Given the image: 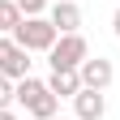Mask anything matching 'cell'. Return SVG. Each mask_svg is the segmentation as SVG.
<instances>
[{
  "mask_svg": "<svg viewBox=\"0 0 120 120\" xmlns=\"http://www.w3.org/2000/svg\"><path fill=\"white\" fill-rule=\"evenodd\" d=\"M56 39H60V30H56L47 17H22V26L13 30V43L26 47V52H52Z\"/></svg>",
  "mask_w": 120,
  "mask_h": 120,
  "instance_id": "obj_1",
  "label": "cell"
},
{
  "mask_svg": "<svg viewBox=\"0 0 120 120\" xmlns=\"http://www.w3.org/2000/svg\"><path fill=\"white\" fill-rule=\"evenodd\" d=\"M90 56V43L82 34H60L56 47L47 52V64L52 69H82V60Z\"/></svg>",
  "mask_w": 120,
  "mask_h": 120,
  "instance_id": "obj_2",
  "label": "cell"
},
{
  "mask_svg": "<svg viewBox=\"0 0 120 120\" xmlns=\"http://www.w3.org/2000/svg\"><path fill=\"white\" fill-rule=\"evenodd\" d=\"M0 77H9V82L30 77V52L17 47L13 39H0Z\"/></svg>",
  "mask_w": 120,
  "mask_h": 120,
  "instance_id": "obj_3",
  "label": "cell"
},
{
  "mask_svg": "<svg viewBox=\"0 0 120 120\" xmlns=\"http://www.w3.org/2000/svg\"><path fill=\"white\" fill-rule=\"evenodd\" d=\"M77 77H82V86L86 90H107L112 86V77H116V69H112V60H103V56H94V60H82V69H77Z\"/></svg>",
  "mask_w": 120,
  "mask_h": 120,
  "instance_id": "obj_4",
  "label": "cell"
},
{
  "mask_svg": "<svg viewBox=\"0 0 120 120\" xmlns=\"http://www.w3.org/2000/svg\"><path fill=\"white\" fill-rule=\"evenodd\" d=\"M73 107H77V120H103V112H107V99H103V90H77L73 94Z\"/></svg>",
  "mask_w": 120,
  "mask_h": 120,
  "instance_id": "obj_5",
  "label": "cell"
},
{
  "mask_svg": "<svg viewBox=\"0 0 120 120\" xmlns=\"http://www.w3.org/2000/svg\"><path fill=\"white\" fill-rule=\"evenodd\" d=\"M60 34H77V26H82V9L73 4V0H60V4H52V17H47Z\"/></svg>",
  "mask_w": 120,
  "mask_h": 120,
  "instance_id": "obj_6",
  "label": "cell"
},
{
  "mask_svg": "<svg viewBox=\"0 0 120 120\" xmlns=\"http://www.w3.org/2000/svg\"><path fill=\"white\" fill-rule=\"evenodd\" d=\"M47 90L56 99H73L82 90V77H77V69H52V77H47Z\"/></svg>",
  "mask_w": 120,
  "mask_h": 120,
  "instance_id": "obj_7",
  "label": "cell"
},
{
  "mask_svg": "<svg viewBox=\"0 0 120 120\" xmlns=\"http://www.w3.org/2000/svg\"><path fill=\"white\" fill-rule=\"evenodd\" d=\"M43 90H47V82H39V77H22V82H13V99H17L22 107H30Z\"/></svg>",
  "mask_w": 120,
  "mask_h": 120,
  "instance_id": "obj_8",
  "label": "cell"
},
{
  "mask_svg": "<svg viewBox=\"0 0 120 120\" xmlns=\"http://www.w3.org/2000/svg\"><path fill=\"white\" fill-rule=\"evenodd\" d=\"M30 116H34V120H56V112H60V99L52 94V90H43V94L34 99V103H30V107H26Z\"/></svg>",
  "mask_w": 120,
  "mask_h": 120,
  "instance_id": "obj_9",
  "label": "cell"
},
{
  "mask_svg": "<svg viewBox=\"0 0 120 120\" xmlns=\"http://www.w3.org/2000/svg\"><path fill=\"white\" fill-rule=\"evenodd\" d=\"M17 26H22V9H17V0H0V34H13Z\"/></svg>",
  "mask_w": 120,
  "mask_h": 120,
  "instance_id": "obj_10",
  "label": "cell"
},
{
  "mask_svg": "<svg viewBox=\"0 0 120 120\" xmlns=\"http://www.w3.org/2000/svg\"><path fill=\"white\" fill-rule=\"evenodd\" d=\"M22 17H43V9H47V0H17Z\"/></svg>",
  "mask_w": 120,
  "mask_h": 120,
  "instance_id": "obj_11",
  "label": "cell"
},
{
  "mask_svg": "<svg viewBox=\"0 0 120 120\" xmlns=\"http://www.w3.org/2000/svg\"><path fill=\"white\" fill-rule=\"evenodd\" d=\"M9 103H13V82L0 77V107H9Z\"/></svg>",
  "mask_w": 120,
  "mask_h": 120,
  "instance_id": "obj_12",
  "label": "cell"
},
{
  "mask_svg": "<svg viewBox=\"0 0 120 120\" xmlns=\"http://www.w3.org/2000/svg\"><path fill=\"white\" fill-rule=\"evenodd\" d=\"M112 30H116V39H120V9H116V17H112Z\"/></svg>",
  "mask_w": 120,
  "mask_h": 120,
  "instance_id": "obj_13",
  "label": "cell"
},
{
  "mask_svg": "<svg viewBox=\"0 0 120 120\" xmlns=\"http://www.w3.org/2000/svg\"><path fill=\"white\" fill-rule=\"evenodd\" d=\"M0 120H17V116H13V112H9V107H0Z\"/></svg>",
  "mask_w": 120,
  "mask_h": 120,
  "instance_id": "obj_14",
  "label": "cell"
},
{
  "mask_svg": "<svg viewBox=\"0 0 120 120\" xmlns=\"http://www.w3.org/2000/svg\"><path fill=\"white\" fill-rule=\"evenodd\" d=\"M56 120H60V116H56ZM73 120H77V116H73Z\"/></svg>",
  "mask_w": 120,
  "mask_h": 120,
  "instance_id": "obj_15",
  "label": "cell"
}]
</instances>
